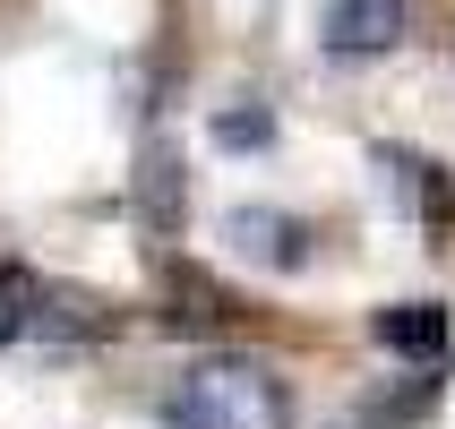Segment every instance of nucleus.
<instances>
[{
  "instance_id": "nucleus-3",
  "label": "nucleus",
  "mask_w": 455,
  "mask_h": 429,
  "mask_svg": "<svg viewBox=\"0 0 455 429\" xmlns=\"http://www.w3.org/2000/svg\"><path fill=\"white\" fill-rule=\"evenodd\" d=\"M379 344H387V353L430 361L438 344H447V309H438V301H395V309L379 318Z\"/></svg>"
},
{
  "instance_id": "nucleus-1",
  "label": "nucleus",
  "mask_w": 455,
  "mask_h": 429,
  "mask_svg": "<svg viewBox=\"0 0 455 429\" xmlns=\"http://www.w3.org/2000/svg\"><path fill=\"white\" fill-rule=\"evenodd\" d=\"M164 421L172 429H283L292 421V395H283V378L267 369V361L215 353V361H198V369L164 395Z\"/></svg>"
},
{
  "instance_id": "nucleus-5",
  "label": "nucleus",
  "mask_w": 455,
  "mask_h": 429,
  "mask_svg": "<svg viewBox=\"0 0 455 429\" xmlns=\"http://www.w3.org/2000/svg\"><path fill=\"white\" fill-rule=\"evenodd\" d=\"M35 301H44V292H35V275H0V344L35 327Z\"/></svg>"
},
{
  "instance_id": "nucleus-4",
  "label": "nucleus",
  "mask_w": 455,
  "mask_h": 429,
  "mask_svg": "<svg viewBox=\"0 0 455 429\" xmlns=\"http://www.w3.org/2000/svg\"><path fill=\"white\" fill-rule=\"evenodd\" d=\"M232 232H241V250L267 258V266H301V258H309V232L283 224V215H258V206H250V215H232Z\"/></svg>"
},
{
  "instance_id": "nucleus-2",
  "label": "nucleus",
  "mask_w": 455,
  "mask_h": 429,
  "mask_svg": "<svg viewBox=\"0 0 455 429\" xmlns=\"http://www.w3.org/2000/svg\"><path fill=\"white\" fill-rule=\"evenodd\" d=\"M404 44V0H335L327 9V52L335 60H370V52Z\"/></svg>"
}]
</instances>
